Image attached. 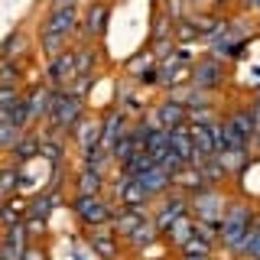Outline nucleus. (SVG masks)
Segmentation results:
<instances>
[{"label": "nucleus", "mask_w": 260, "mask_h": 260, "mask_svg": "<svg viewBox=\"0 0 260 260\" xmlns=\"http://www.w3.org/2000/svg\"><path fill=\"white\" fill-rule=\"evenodd\" d=\"M75 26H78V7H59V10H52L43 20V29H39L43 52H49V55L62 52L65 39L75 36Z\"/></svg>", "instance_id": "1"}, {"label": "nucleus", "mask_w": 260, "mask_h": 260, "mask_svg": "<svg viewBox=\"0 0 260 260\" xmlns=\"http://www.w3.org/2000/svg\"><path fill=\"white\" fill-rule=\"evenodd\" d=\"M250 228H254V211L247 205H228L224 215H221V228H218L224 250L244 254V244L250 238Z\"/></svg>", "instance_id": "2"}, {"label": "nucleus", "mask_w": 260, "mask_h": 260, "mask_svg": "<svg viewBox=\"0 0 260 260\" xmlns=\"http://www.w3.org/2000/svg\"><path fill=\"white\" fill-rule=\"evenodd\" d=\"M72 208H75L78 221L91 224V228H101V224H111L114 221V208L104 195H75V202H72Z\"/></svg>", "instance_id": "3"}, {"label": "nucleus", "mask_w": 260, "mask_h": 260, "mask_svg": "<svg viewBox=\"0 0 260 260\" xmlns=\"http://www.w3.org/2000/svg\"><path fill=\"white\" fill-rule=\"evenodd\" d=\"M224 195L218 189H202L189 199V215L195 221H208V224H221V215H224Z\"/></svg>", "instance_id": "4"}, {"label": "nucleus", "mask_w": 260, "mask_h": 260, "mask_svg": "<svg viewBox=\"0 0 260 260\" xmlns=\"http://www.w3.org/2000/svg\"><path fill=\"white\" fill-rule=\"evenodd\" d=\"M189 81H192V88H199V91H211V88H218L224 81V65H221V59L208 55V59L195 62Z\"/></svg>", "instance_id": "5"}, {"label": "nucleus", "mask_w": 260, "mask_h": 260, "mask_svg": "<svg viewBox=\"0 0 260 260\" xmlns=\"http://www.w3.org/2000/svg\"><path fill=\"white\" fill-rule=\"evenodd\" d=\"M46 78H49V85L52 88H65L72 78H75V55L72 52H55V55H49V69H46Z\"/></svg>", "instance_id": "6"}, {"label": "nucleus", "mask_w": 260, "mask_h": 260, "mask_svg": "<svg viewBox=\"0 0 260 260\" xmlns=\"http://www.w3.org/2000/svg\"><path fill=\"white\" fill-rule=\"evenodd\" d=\"M29 247V238H26V224H16V228H7V234L0 238V260H23Z\"/></svg>", "instance_id": "7"}, {"label": "nucleus", "mask_w": 260, "mask_h": 260, "mask_svg": "<svg viewBox=\"0 0 260 260\" xmlns=\"http://www.w3.org/2000/svg\"><path fill=\"white\" fill-rule=\"evenodd\" d=\"M182 215H189V199H185V195H173V199H166V202L156 208V218H153V224H156L159 234H166L169 224H173L176 218H182Z\"/></svg>", "instance_id": "8"}, {"label": "nucleus", "mask_w": 260, "mask_h": 260, "mask_svg": "<svg viewBox=\"0 0 260 260\" xmlns=\"http://www.w3.org/2000/svg\"><path fill=\"white\" fill-rule=\"evenodd\" d=\"M134 179L143 185V192L150 195V199H153V195H169V192H173V176H169L162 166H156V162H153L146 173L134 176Z\"/></svg>", "instance_id": "9"}, {"label": "nucleus", "mask_w": 260, "mask_h": 260, "mask_svg": "<svg viewBox=\"0 0 260 260\" xmlns=\"http://www.w3.org/2000/svg\"><path fill=\"white\" fill-rule=\"evenodd\" d=\"M153 120H156L162 130L182 127V124H189V108H185L182 101H176V98H169V101H162L159 108L153 111Z\"/></svg>", "instance_id": "10"}, {"label": "nucleus", "mask_w": 260, "mask_h": 260, "mask_svg": "<svg viewBox=\"0 0 260 260\" xmlns=\"http://www.w3.org/2000/svg\"><path fill=\"white\" fill-rule=\"evenodd\" d=\"M130 130V124H127V111H111L108 117L101 120V143L108 146V150H114V143L120 140Z\"/></svg>", "instance_id": "11"}, {"label": "nucleus", "mask_w": 260, "mask_h": 260, "mask_svg": "<svg viewBox=\"0 0 260 260\" xmlns=\"http://www.w3.org/2000/svg\"><path fill=\"white\" fill-rule=\"evenodd\" d=\"M166 143H169V150H173L185 166H192V134H189V124L169 127L166 130Z\"/></svg>", "instance_id": "12"}, {"label": "nucleus", "mask_w": 260, "mask_h": 260, "mask_svg": "<svg viewBox=\"0 0 260 260\" xmlns=\"http://www.w3.org/2000/svg\"><path fill=\"white\" fill-rule=\"evenodd\" d=\"M62 205V195H59V189H46V192H39V195H32L29 199V208H26V218H46L52 215L55 208Z\"/></svg>", "instance_id": "13"}, {"label": "nucleus", "mask_w": 260, "mask_h": 260, "mask_svg": "<svg viewBox=\"0 0 260 260\" xmlns=\"http://www.w3.org/2000/svg\"><path fill=\"white\" fill-rule=\"evenodd\" d=\"M7 153H10L13 166H26V162H32V159L39 156V137L26 130V134H23L20 140H16V143L10 146V150H7Z\"/></svg>", "instance_id": "14"}, {"label": "nucleus", "mask_w": 260, "mask_h": 260, "mask_svg": "<svg viewBox=\"0 0 260 260\" xmlns=\"http://www.w3.org/2000/svg\"><path fill=\"white\" fill-rule=\"evenodd\" d=\"M26 208H29V202L23 205L20 192L10 195V199H0V224H4V228H16V224H23V221H26Z\"/></svg>", "instance_id": "15"}, {"label": "nucleus", "mask_w": 260, "mask_h": 260, "mask_svg": "<svg viewBox=\"0 0 260 260\" xmlns=\"http://www.w3.org/2000/svg\"><path fill=\"white\" fill-rule=\"evenodd\" d=\"M143 221H146V211L143 208H117V211H114V231L124 234V238H127V234H134Z\"/></svg>", "instance_id": "16"}, {"label": "nucleus", "mask_w": 260, "mask_h": 260, "mask_svg": "<svg viewBox=\"0 0 260 260\" xmlns=\"http://www.w3.org/2000/svg\"><path fill=\"white\" fill-rule=\"evenodd\" d=\"M39 156L49 159L52 166H62L65 162V140L59 130H52L49 137H39Z\"/></svg>", "instance_id": "17"}, {"label": "nucleus", "mask_w": 260, "mask_h": 260, "mask_svg": "<svg viewBox=\"0 0 260 260\" xmlns=\"http://www.w3.org/2000/svg\"><path fill=\"white\" fill-rule=\"evenodd\" d=\"M108 16H111L108 0H98V4H91V10H88V16H85V32H88V36H101L104 26H108Z\"/></svg>", "instance_id": "18"}, {"label": "nucleus", "mask_w": 260, "mask_h": 260, "mask_svg": "<svg viewBox=\"0 0 260 260\" xmlns=\"http://www.w3.org/2000/svg\"><path fill=\"white\" fill-rule=\"evenodd\" d=\"M88 244H91V250L104 260L117 257V231H94L91 238H88Z\"/></svg>", "instance_id": "19"}, {"label": "nucleus", "mask_w": 260, "mask_h": 260, "mask_svg": "<svg viewBox=\"0 0 260 260\" xmlns=\"http://www.w3.org/2000/svg\"><path fill=\"white\" fill-rule=\"evenodd\" d=\"M72 134H75L81 153H85V150H91V146L101 143V120H85V117H81V124L72 130Z\"/></svg>", "instance_id": "20"}, {"label": "nucleus", "mask_w": 260, "mask_h": 260, "mask_svg": "<svg viewBox=\"0 0 260 260\" xmlns=\"http://www.w3.org/2000/svg\"><path fill=\"white\" fill-rule=\"evenodd\" d=\"M111 150L104 143L91 146V150H85V156H81V169H94V173H104L108 176V166H111Z\"/></svg>", "instance_id": "21"}, {"label": "nucleus", "mask_w": 260, "mask_h": 260, "mask_svg": "<svg viewBox=\"0 0 260 260\" xmlns=\"http://www.w3.org/2000/svg\"><path fill=\"white\" fill-rule=\"evenodd\" d=\"M7 120L16 124L20 130H26L32 124V108H29V94H20L13 104H7Z\"/></svg>", "instance_id": "22"}, {"label": "nucleus", "mask_w": 260, "mask_h": 260, "mask_svg": "<svg viewBox=\"0 0 260 260\" xmlns=\"http://www.w3.org/2000/svg\"><path fill=\"white\" fill-rule=\"evenodd\" d=\"M29 49V39H26V32L23 29H13L10 36H7V43L0 46V59H7V62H16L23 52Z\"/></svg>", "instance_id": "23"}, {"label": "nucleus", "mask_w": 260, "mask_h": 260, "mask_svg": "<svg viewBox=\"0 0 260 260\" xmlns=\"http://www.w3.org/2000/svg\"><path fill=\"white\" fill-rule=\"evenodd\" d=\"M137 153H140V143H137V134H134V127H130L127 134L120 137L117 143H114L111 156H114V162H117V166H124V162H127L130 156H137Z\"/></svg>", "instance_id": "24"}, {"label": "nucleus", "mask_w": 260, "mask_h": 260, "mask_svg": "<svg viewBox=\"0 0 260 260\" xmlns=\"http://www.w3.org/2000/svg\"><path fill=\"white\" fill-rule=\"evenodd\" d=\"M224 124L231 127L234 134H241V137H244V140H247V143H250V137H254V130L260 127L257 120H254V114H250V111H234L231 117L224 120Z\"/></svg>", "instance_id": "25"}, {"label": "nucleus", "mask_w": 260, "mask_h": 260, "mask_svg": "<svg viewBox=\"0 0 260 260\" xmlns=\"http://www.w3.org/2000/svg\"><path fill=\"white\" fill-rule=\"evenodd\" d=\"M166 234H169V241H173L176 247H182V244H185V241H189L192 234H195V218H192V215L176 218V221L169 224V231H166Z\"/></svg>", "instance_id": "26"}, {"label": "nucleus", "mask_w": 260, "mask_h": 260, "mask_svg": "<svg viewBox=\"0 0 260 260\" xmlns=\"http://www.w3.org/2000/svg\"><path fill=\"white\" fill-rule=\"evenodd\" d=\"M104 173H94V169H81L78 173V195H101V189H104Z\"/></svg>", "instance_id": "27"}, {"label": "nucleus", "mask_w": 260, "mask_h": 260, "mask_svg": "<svg viewBox=\"0 0 260 260\" xmlns=\"http://www.w3.org/2000/svg\"><path fill=\"white\" fill-rule=\"evenodd\" d=\"M156 238H159V231H156V224H153L150 218H146V221L137 228L134 234H127V241H130V247H134V250H146Z\"/></svg>", "instance_id": "28"}, {"label": "nucleus", "mask_w": 260, "mask_h": 260, "mask_svg": "<svg viewBox=\"0 0 260 260\" xmlns=\"http://www.w3.org/2000/svg\"><path fill=\"white\" fill-rule=\"evenodd\" d=\"M16 192H20V166L0 169V199H10Z\"/></svg>", "instance_id": "29"}, {"label": "nucleus", "mask_w": 260, "mask_h": 260, "mask_svg": "<svg viewBox=\"0 0 260 260\" xmlns=\"http://www.w3.org/2000/svg\"><path fill=\"white\" fill-rule=\"evenodd\" d=\"M211 244L215 241H205V238H199V234H192L179 250H182L185 257H211Z\"/></svg>", "instance_id": "30"}, {"label": "nucleus", "mask_w": 260, "mask_h": 260, "mask_svg": "<svg viewBox=\"0 0 260 260\" xmlns=\"http://www.w3.org/2000/svg\"><path fill=\"white\" fill-rule=\"evenodd\" d=\"M75 78L78 75H88V72H91V65H94V59H98V52L91 46H81V49H75Z\"/></svg>", "instance_id": "31"}, {"label": "nucleus", "mask_w": 260, "mask_h": 260, "mask_svg": "<svg viewBox=\"0 0 260 260\" xmlns=\"http://www.w3.org/2000/svg\"><path fill=\"white\" fill-rule=\"evenodd\" d=\"M16 81H20V62L0 59V88H16Z\"/></svg>", "instance_id": "32"}, {"label": "nucleus", "mask_w": 260, "mask_h": 260, "mask_svg": "<svg viewBox=\"0 0 260 260\" xmlns=\"http://www.w3.org/2000/svg\"><path fill=\"white\" fill-rule=\"evenodd\" d=\"M23 134H26V130H20L16 124H10V120H0V150H10Z\"/></svg>", "instance_id": "33"}, {"label": "nucleus", "mask_w": 260, "mask_h": 260, "mask_svg": "<svg viewBox=\"0 0 260 260\" xmlns=\"http://www.w3.org/2000/svg\"><path fill=\"white\" fill-rule=\"evenodd\" d=\"M208 124H215V114H211L208 104L189 108V127H208Z\"/></svg>", "instance_id": "34"}, {"label": "nucleus", "mask_w": 260, "mask_h": 260, "mask_svg": "<svg viewBox=\"0 0 260 260\" xmlns=\"http://www.w3.org/2000/svg\"><path fill=\"white\" fill-rule=\"evenodd\" d=\"M244 254L260 260V224L257 221H254V228H250V238H247V244H244Z\"/></svg>", "instance_id": "35"}, {"label": "nucleus", "mask_w": 260, "mask_h": 260, "mask_svg": "<svg viewBox=\"0 0 260 260\" xmlns=\"http://www.w3.org/2000/svg\"><path fill=\"white\" fill-rule=\"evenodd\" d=\"M23 260H46V254H43L39 247H32V244H29V247H26V254H23Z\"/></svg>", "instance_id": "36"}, {"label": "nucleus", "mask_w": 260, "mask_h": 260, "mask_svg": "<svg viewBox=\"0 0 260 260\" xmlns=\"http://www.w3.org/2000/svg\"><path fill=\"white\" fill-rule=\"evenodd\" d=\"M59 7H78V0H52V10H59Z\"/></svg>", "instance_id": "37"}, {"label": "nucleus", "mask_w": 260, "mask_h": 260, "mask_svg": "<svg viewBox=\"0 0 260 260\" xmlns=\"http://www.w3.org/2000/svg\"><path fill=\"white\" fill-rule=\"evenodd\" d=\"M250 114H254V120L260 124V91H257V98H254V108H250Z\"/></svg>", "instance_id": "38"}, {"label": "nucleus", "mask_w": 260, "mask_h": 260, "mask_svg": "<svg viewBox=\"0 0 260 260\" xmlns=\"http://www.w3.org/2000/svg\"><path fill=\"white\" fill-rule=\"evenodd\" d=\"M250 143H254V146H257V150H260V127L254 130V137H250Z\"/></svg>", "instance_id": "39"}, {"label": "nucleus", "mask_w": 260, "mask_h": 260, "mask_svg": "<svg viewBox=\"0 0 260 260\" xmlns=\"http://www.w3.org/2000/svg\"><path fill=\"white\" fill-rule=\"evenodd\" d=\"M182 260H211V257H185V254H182Z\"/></svg>", "instance_id": "40"}, {"label": "nucleus", "mask_w": 260, "mask_h": 260, "mask_svg": "<svg viewBox=\"0 0 260 260\" xmlns=\"http://www.w3.org/2000/svg\"><path fill=\"white\" fill-rule=\"evenodd\" d=\"M250 7H257V10H260V0H250Z\"/></svg>", "instance_id": "41"}]
</instances>
